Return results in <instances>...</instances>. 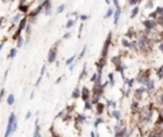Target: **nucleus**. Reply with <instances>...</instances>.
I'll return each instance as SVG.
<instances>
[{
  "label": "nucleus",
  "instance_id": "obj_1",
  "mask_svg": "<svg viewBox=\"0 0 163 137\" xmlns=\"http://www.w3.org/2000/svg\"><path fill=\"white\" fill-rule=\"evenodd\" d=\"M17 114H15L14 112L10 113L9 118H8V123H7V130H5V133H4V137H10L13 135V124L14 122L17 121Z\"/></svg>",
  "mask_w": 163,
  "mask_h": 137
},
{
  "label": "nucleus",
  "instance_id": "obj_2",
  "mask_svg": "<svg viewBox=\"0 0 163 137\" xmlns=\"http://www.w3.org/2000/svg\"><path fill=\"white\" fill-rule=\"evenodd\" d=\"M61 43V39H59L55 45H54L50 51H48V54H47V62L48 64H54V62L56 61V57H57V47Z\"/></svg>",
  "mask_w": 163,
  "mask_h": 137
},
{
  "label": "nucleus",
  "instance_id": "obj_3",
  "mask_svg": "<svg viewBox=\"0 0 163 137\" xmlns=\"http://www.w3.org/2000/svg\"><path fill=\"white\" fill-rule=\"evenodd\" d=\"M32 4H35V1H24V0H22V1L18 3V13L20 14H24V15H28L29 12H31V7Z\"/></svg>",
  "mask_w": 163,
  "mask_h": 137
},
{
  "label": "nucleus",
  "instance_id": "obj_4",
  "mask_svg": "<svg viewBox=\"0 0 163 137\" xmlns=\"http://www.w3.org/2000/svg\"><path fill=\"white\" fill-rule=\"evenodd\" d=\"M111 42H112V32H108L107 38H106L105 43H103V47H102V52H101V57H103V59H107V55H108V50H110Z\"/></svg>",
  "mask_w": 163,
  "mask_h": 137
},
{
  "label": "nucleus",
  "instance_id": "obj_5",
  "mask_svg": "<svg viewBox=\"0 0 163 137\" xmlns=\"http://www.w3.org/2000/svg\"><path fill=\"white\" fill-rule=\"evenodd\" d=\"M85 122H87V115H85V114H82V113H78V114L74 117V121H73L74 127L77 128V130H80V127H82V126H83Z\"/></svg>",
  "mask_w": 163,
  "mask_h": 137
},
{
  "label": "nucleus",
  "instance_id": "obj_6",
  "mask_svg": "<svg viewBox=\"0 0 163 137\" xmlns=\"http://www.w3.org/2000/svg\"><path fill=\"white\" fill-rule=\"evenodd\" d=\"M42 3V7H43V14L46 17H51L52 15V1H48V0H43Z\"/></svg>",
  "mask_w": 163,
  "mask_h": 137
},
{
  "label": "nucleus",
  "instance_id": "obj_7",
  "mask_svg": "<svg viewBox=\"0 0 163 137\" xmlns=\"http://www.w3.org/2000/svg\"><path fill=\"white\" fill-rule=\"evenodd\" d=\"M41 13H43V7H42V3H38V5H37L35 9H32L31 12H29V14L27 15V17H28L29 19H32V18H37Z\"/></svg>",
  "mask_w": 163,
  "mask_h": 137
},
{
  "label": "nucleus",
  "instance_id": "obj_8",
  "mask_svg": "<svg viewBox=\"0 0 163 137\" xmlns=\"http://www.w3.org/2000/svg\"><path fill=\"white\" fill-rule=\"evenodd\" d=\"M91 98H92V90L88 86H82V97H80V99L85 103V102L91 101Z\"/></svg>",
  "mask_w": 163,
  "mask_h": 137
},
{
  "label": "nucleus",
  "instance_id": "obj_9",
  "mask_svg": "<svg viewBox=\"0 0 163 137\" xmlns=\"http://www.w3.org/2000/svg\"><path fill=\"white\" fill-rule=\"evenodd\" d=\"M137 43H138V47L140 50H146V48H148L149 39H148V37H146V36H140L138 38V41H137Z\"/></svg>",
  "mask_w": 163,
  "mask_h": 137
},
{
  "label": "nucleus",
  "instance_id": "obj_10",
  "mask_svg": "<svg viewBox=\"0 0 163 137\" xmlns=\"http://www.w3.org/2000/svg\"><path fill=\"white\" fill-rule=\"evenodd\" d=\"M72 99H74V101H77V99H80V97H82V89L79 88V84L77 86L74 88V90L72 92Z\"/></svg>",
  "mask_w": 163,
  "mask_h": 137
},
{
  "label": "nucleus",
  "instance_id": "obj_11",
  "mask_svg": "<svg viewBox=\"0 0 163 137\" xmlns=\"http://www.w3.org/2000/svg\"><path fill=\"white\" fill-rule=\"evenodd\" d=\"M157 20H153V19H148V20H145L144 22V25H145V29H148V31H152V29H154L157 27Z\"/></svg>",
  "mask_w": 163,
  "mask_h": 137
},
{
  "label": "nucleus",
  "instance_id": "obj_12",
  "mask_svg": "<svg viewBox=\"0 0 163 137\" xmlns=\"http://www.w3.org/2000/svg\"><path fill=\"white\" fill-rule=\"evenodd\" d=\"M41 126H40V119L37 118L35 121V132H33V136L32 137H41Z\"/></svg>",
  "mask_w": 163,
  "mask_h": 137
},
{
  "label": "nucleus",
  "instance_id": "obj_13",
  "mask_svg": "<svg viewBox=\"0 0 163 137\" xmlns=\"http://www.w3.org/2000/svg\"><path fill=\"white\" fill-rule=\"evenodd\" d=\"M105 109H106V104H103L102 102L98 103L96 105V114L98 115V117H101V115L103 114V112H105Z\"/></svg>",
  "mask_w": 163,
  "mask_h": 137
},
{
  "label": "nucleus",
  "instance_id": "obj_14",
  "mask_svg": "<svg viewBox=\"0 0 163 137\" xmlns=\"http://www.w3.org/2000/svg\"><path fill=\"white\" fill-rule=\"evenodd\" d=\"M87 75H88V70H87V64L83 65V68H82V71L79 74V77H78V84L82 81V80H84V79L87 77Z\"/></svg>",
  "mask_w": 163,
  "mask_h": 137
},
{
  "label": "nucleus",
  "instance_id": "obj_15",
  "mask_svg": "<svg viewBox=\"0 0 163 137\" xmlns=\"http://www.w3.org/2000/svg\"><path fill=\"white\" fill-rule=\"evenodd\" d=\"M121 12H122V9H121L120 7H117V8L115 9V14H113V23H115V24L118 23V19H120Z\"/></svg>",
  "mask_w": 163,
  "mask_h": 137
},
{
  "label": "nucleus",
  "instance_id": "obj_16",
  "mask_svg": "<svg viewBox=\"0 0 163 137\" xmlns=\"http://www.w3.org/2000/svg\"><path fill=\"white\" fill-rule=\"evenodd\" d=\"M17 54H18V48H17V47H13V48H10L9 54H8V59H9V60L15 59V57H17Z\"/></svg>",
  "mask_w": 163,
  "mask_h": 137
},
{
  "label": "nucleus",
  "instance_id": "obj_17",
  "mask_svg": "<svg viewBox=\"0 0 163 137\" xmlns=\"http://www.w3.org/2000/svg\"><path fill=\"white\" fill-rule=\"evenodd\" d=\"M22 19H23V17H22V14H20V13H17V14H15L14 17L12 18V24H13V25L19 24Z\"/></svg>",
  "mask_w": 163,
  "mask_h": 137
},
{
  "label": "nucleus",
  "instance_id": "obj_18",
  "mask_svg": "<svg viewBox=\"0 0 163 137\" xmlns=\"http://www.w3.org/2000/svg\"><path fill=\"white\" fill-rule=\"evenodd\" d=\"M111 62H112L113 65H115V67H118V66H121V65H122V60H121V57H120V56H115V57H112Z\"/></svg>",
  "mask_w": 163,
  "mask_h": 137
},
{
  "label": "nucleus",
  "instance_id": "obj_19",
  "mask_svg": "<svg viewBox=\"0 0 163 137\" xmlns=\"http://www.w3.org/2000/svg\"><path fill=\"white\" fill-rule=\"evenodd\" d=\"M14 103H15V95L13 93H10L7 97V104L9 105V107H12V105H14Z\"/></svg>",
  "mask_w": 163,
  "mask_h": 137
},
{
  "label": "nucleus",
  "instance_id": "obj_20",
  "mask_svg": "<svg viewBox=\"0 0 163 137\" xmlns=\"http://www.w3.org/2000/svg\"><path fill=\"white\" fill-rule=\"evenodd\" d=\"M144 92H146V88H144V86L137 89V90H135V98H137V99H140V98H142V95L144 94Z\"/></svg>",
  "mask_w": 163,
  "mask_h": 137
},
{
  "label": "nucleus",
  "instance_id": "obj_21",
  "mask_svg": "<svg viewBox=\"0 0 163 137\" xmlns=\"http://www.w3.org/2000/svg\"><path fill=\"white\" fill-rule=\"evenodd\" d=\"M77 22H78V19H68L66 20V24H65V28H66V29H72Z\"/></svg>",
  "mask_w": 163,
  "mask_h": 137
},
{
  "label": "nucleus",
  "instance_id": "obj_22",
  "mask_svg": "<svg viewBox=\"0 0 163 137\" xmlns=\"http://www.w3.org/2000/svg\"><path fill=\"white\" fill-rule=\"evenodd\" d=\"M110 115H111L112 118L117 119V121H120V118H121V113H120V110H117V109H113L112 112L110 113Z\"/></svg>",
  "mask_w": 163,
  "mask_h": 137
},
{
  "label": "nucleus",
  "instance_id": "obj_23",
  "mask_svg": "<svg viewBox=\"0 0 163 137\" xmlns=\"http://www.w3.org/2000/svg\"><path fill=\"white\" fill-rule=\"evenodd\" d=\"M77 59H78V56H77V55H73L72 57H69V59H68L66 61H65V65H66V66H70V65H73L74 62L77 61Z\"/></svg>",
  "mask_w": 163,
  "mask_h": 137
},
{
  "label": "nucleus",
  "instance_id": "obj_24",
  "mask_svg": "<svg viewBox=\"0 0 163 137\" xmlns=\"http://www.w3.org/2000/svg\"><path fill=\"white\" fill-rule=\"evenodd\" d=\"M26 45V38H23V37H19V38L17 39V48H23Z\"/></svg>",
  "mask_w": 163,
  "mask_h": 137
},
{
  "label": "nucleus",
  "instance_id": "obj_25",
  "mask_svg": "<svg viewBox=\"0 0 163 137\" xmlns=\"http://www.w3.org/2000/svg\"><path fill=\"white\" fill-rule=\"evenodd\" d=\"M113 14H115V9L108 8L107 12H106V14H105V18H111V17H113Z\"/></svg>",
  "mask_w": 163,
  "mask_h": 137
},
{
  "label": "nucleus",
  "instance_id": "obj_26",
  "mask_svg": "<svg viewBox=\"0 0 163 137\" xmlns=\"http://www.w3.org/2000/svg\"><path fill=\"white\" fill-rule=\"evenodd\" d=\"M108 84H110L111 86L115 85V76H113V72L108 74Z\"/></svg>",
  "mask_w": 163,
  "mask_h": 137
},
{
  "label": "nucleus",
  "instance_id": "obj_27",
  "mask_svg": "<svg viewBox=\"0 0 163 137\" xmlns=\"http://www.w3.org/2000/svg\"><path fill=\"white\" fill-rule=\"evenodd\" d=\"M103 122H105V121H103V118H102V117H97V118H96V121L93 122L94 128H97V127H98V126H100L101 123H103Z\"/></svg>",
  "mask_w": 163,
  "mask_h": 137
},
{
  "label": "nucleus",
  "instance_id": "obj_28",
  "mask_svg": "<svg viewBox=\"0 0 163 137\" xmlns=\"http://www.w3.org/2000/svg\"><path fill=\"white\" fill-rule=\"evenodd\" d=\"M106 107H111L113 109H116V102L111 101V99H107V101H106Z\"/></svg>",
  "mask_w": 163,
  "mask_h": 137
},
{
  "label": "nucleus",
  "instance_id": "obj_29",
  "mask_svg": "<svg viewBox=\"0 0 163 137\" xmlns=\"http://www.w3.org/2000/svg\"><path fill=\"white\" fill-rule=\"evenodd\" d=\"M93 107H94V105L92 104L91 101H88V102L84 103V110H92V109H93Z\"/></svg>",
  "mask_w": 163,
  "mask_h": 137
},
{
  "label": "nucleus",
  "instance_id": "obj_30",
  "mask_svg": "<svg viewBox=\"0 0 163 137\" xmlns=\"http://www.w3.org/2000/svg\"><path fill=\"white\" fill-rule=\"evenodd\" d=\"M138 108H139V104H138V101H135V102H133V104H131V112L135 114L138 112Z\"/></svg>",
  "mask_w": 163,
  "mask_h": 137
},
{
  "label": "nucleus",
  "instance_id": "obj_31",
  "mask_svg": "<svg viewBox=\"0 0 163 137\" xmlns=\"http://www.w3.org/2000/svg\"><path fill=\"white\" fill-rule=\"evenodd\" d=\"M154 89V83L153 80H149V83L146 84V92H152Z\"/></svg>",
  "mask_w": 163,
  "mask_h": 137
},
{
  "label": "nucleus",
  "instance_id": "obj_32",
  "mask_svg": "<svg viewBox=\"0 0 163 137\" xmlns=\"http://www.w3.org/2000/svg\"><path fill=\"white\" fill-rule=\"evenodd\" d=\"M85 52H87V46H83V48H82V51L79 52V55H78V59H79V60L83 59L84 55H85Z\"/></svg>",
  "mask_w": 163,
  "mask_h": 137
},
{
  "label": "nucleus",
  "instance_id": "obj_33",
  "mask_svg": "<svg viewBox=\"0 0 163 137\" xmlns=\"http://www.w3.org/2000/svg\"><path fill=\"white\" fill-rule=\"evenodd\" d=\"M65 8H66V4H61V5H59L57 9H56V14H60V13H63L64 10H65Z\"/></svg>",
  "mask_w": 163,
  "mask_h": 137
},
{
  "label": "nucleus",
  "instance_id": "obj_34",
  "mask_svg": "<svg viewBox=\"0 0 163 137\" xmlns=\"http://www.w3.org/2000/svg\"><path fill=\"white\" fill-rule=\"evenodd\" d=\"M24 32H26V36H27V38H28V37L31 36V33H32V25L28 23V25H27V27H26V31H24Z\"/></svg>",
  "mask_w": 163,
  "mask_h": 137
},
{
  "label": "nucleus",
  "instance_id": "obj_35",
  "mask_svg": "<svg viewBox=\"0 0 163 137\" xmlns=\"http://www.w3.org/2000/svg\"><path fill=\"white\" fill-rule=\"evenodd\" d=\"M79 19L82 20V23H83V22H85V20L89 19V15H88V14H80V15H79Z\"/></svg>",
  "mask_w": 163,
  "mask_h": 137
},
{
  "label": "nucleus",
  "instance_id": "obj_36",
  "mask_svg": "<svg viewBox=\"0 0 163 137\" xmlns=\"http://www.w3.org/2000/svg\"><path fill=\"white\" fill-rule=\"evenodd\" d=\"M97 79H98V74L94 72V74H92V76H91V80H89V81L94 84V83L97 81Z\"/></svg>",
  "mask_w": 163,
  "mask_h": 137
},
{
  "label": "nucleus",
  "instance_id": "obj_37",
  "mask_svg": "<svg viewBox=\"0 0 163 137\" xmlns=\"http://www.w3.org/2000/svg\"><path fill=\"white\" fill-rule=\"evenodd\" d=\"M138 13H139V8H138V7H135V8H133V10H131V14H130V17L134 18V17H135V15H137Z\"/></svg>",
  "mask_w": 163,
  "mask_h": 137
},
{
  "label": "nucleus",
  "instance_id": "obj_38",
  "mask_svg": "<svg viewBox=\"0 0 163 137\" xmlns=\"http://www.w3.org/2000/svg\"><path fill=\"white\" fill-rule=\"evenodd\" d=\"M121 45H122L124 47H126V48H129V47H130V42H129L126 38H124V39H121Z\"/></svg>",
  "mask_w": 163,
  "mask_h": 137
},
{
  "label": "nucleus",
  "instance_id": "obj_39",
  "mask_svg": "<svg viewBox=\"0 0 163 137\" xmlns=\"http://www.w3.org/2000/svg\"><path fill=\"white\" fill-rule=\"evenodd\" d=\"M72 36H73V33L70 32V31H68V32L63 36V38H61V39H69V38H72Z\"/></svg>",
  "mask_w": 163,
  "mask_h": 137
},
{
  "label": "nucleus",
  "instance_id": "obj_40",
  "mask_svg": "<svg viewBox=\"0 0 163 137\" xmlns=\"http://www.w3.org/2000/svg\"><path fill=\"white\" fill-rule=\"evenodd\" d=\"M133 36H134V31H133V28H130L128 31V33H126V37H129V38H133Z\"/></svg>",
  "mask_w": 163,
  "mask_h": 137
},
{
  "label": "nucleus",
  "instance_id": "obj_41",
  "mask_svg": "<svg viewBox=\"0 0 163 137\" xmlns=\"http://www.w3.org/2000/svg\"><path fill=\"white\" fill-rule=\"evenodd\" d=\"M46 74V65H42V67H41V72H40V76H42L43 77V75Z\"/></svg>",
  "mask_w": 163,
  "mask_h": 137
},
{
  "label": "nucleus",
  "instance_id": "obj_42",
  "mask_svg": "<svg viewBox=\"0 0 163 137\" xmlns=\"http://www.w3.org/2000/svg\"><path fill=\"white\" fill-rule=\"evenodd\" d=\"M5 92H7V90H5L4 88L2 89V90H0V102H2L3 99H4V97H5Z\"/></svg>",
  "mask_w": 163,
  "mask_h": 137
},
{
  "label": "nucleus",
  "instance_id": "obj_43",
  "mask_svg": "<svg viewBox=\"0 0 163 137\" xmlns=\"http://www.w3.org/2000/svg\"><path fill=\"white\" fill-rule=\"evenodd\" d=\"M24 118H26V121H28V119H31V118H32V112H31V110H28V112L26 113Z\"/></svg>",
  "mask_w": 163,
  "mask_h": 137
},
{
  "label": "nucleus",
  "instance_id": "obj_44",
  "mask_svg": "<svg viewBox=\"0 0 163 137\" xmlns=\"http://www.w3.org/2000/svg\"><path fill=\"white\" fill-rule=\"evenodd\" d=\"M42 76H38V79L36 80V83H35V86H40V84H41V81H42Z\"/></svg>",
  "mask_w": 163,
  "mask_h": 137
},
{
  "label": "nucleus",
  "instance_id": "obj_45",
  "mask_svg": "<svg viewBox=\"0 0 163 137\" xmlns=\"http://www.w3.org/2000/svg\"><path fill=\"white\" fill-rule=\"evenodd\" d=\"M155 13H157V15H159V17H162L163 15V8H158L155 10Z\"/></svg>",
  "mask_w": 163,
  "mask_h": 137
},
{
  "label": "nucleus",
  "instance_id": "obj_46",
  "mask_svg": "<svg viewBox=\"0 0 163 137\" xmlns=\"http://www.w3.org/2000/svg\"><path fill=\"white\" fill-rule=\"evenodd\" d=\"M75 67H77V61H75V62H74V64H73V65H70V66H69V71H72V72H73Z\"/></svg>",
  "mask_w": 163,
  "mask_h": 137
},
{
  "label": "nucleus",
  "instance_id": "obj_47",
  "mask_svg": "<svg viewBox=\"0 0 163 137\" xmlns=\"http://www.w3.org/2000/svg\"><path fill=\"white\" fill-rule=\"evenodd\" d=\"M18 130V119L17 121H15V122H14V124H13V133L15 132V131H17Z\"/></svg>",
  "mask_w": 163,
  "mask_h": 137
},
{
  "label": "nucleus",
  "instance_id": "obj_48",
  "mask_svg": "<svg viewBox=\"0 0 163 137\" xmlns=\"http://www.w3.org/2000/svg\"><path fill=\"white\" fill-rule=\"evenodd\" d=\"M157 23L161 24L162 27H163V15H162V17H158V18H157Z\"/></svg>",
  "mask_w": 163,
  "mask_h": 137
},
{
  "label": "nucleus",
  "instance_id": "obj_49",
  "mask_svg": "<svg viewBox=\"0 0 163 137\" xmlns=\"http://www.w3.org/2000/svg\"><path fill=\"white\" fill-rule=\"evenodd\" d=\"M36 22H37V18H32V19H29V18H28V23H29L31 25H32V24H35Z\"/></svg>",
  "mask_w": 163,
  "mask_h": 137
},
{
  "label": "nucleus",
  "instance_id": "obj_50",
  "mask_svg": "<svg viewBox=\"0 0 163 137\" xmlns=\"http://www.w3.org/2000/svg\"><path fill=\"white\" fill-rule=\"evenodd\" d=\"M64 77H65L64 75H61L60 77H57V79H56V81H55V84H60V83L63 81V79H64Z\"/></svg>",
  "mask_w": 163,
  "mask_h": 137
},
{
  "label": "nucleus",
  "instance_id": "obj_51",
  "mask_svg": "<svg viewBox=\"0 0 163 137\" xmlns=\"http://www.w3.org/2000/svg\"><path fill=\"white\" fill-rule=\"evenodd\" d=\"M82 32H83V23H80V27H79V33H78L79 38H80V36H82Z\"/></svg>",
  "mask_w": 163,
  "mask_h": 137
},
{
  "label": "nucleus",
  "instance_id": "obj_52",
  "mask_svg": "<svg viewBox=\"0 0 163 137\" xmlns=\"http://www.w3.org/2000/svg\"><path fill=\"white\" fill-rule=\"evenodd\" d=\"M137 4H139V1H137V0H130L129 1V5H137Z\"/></svg>",
  "mask_w": 163,
  "mask_h": 137
},
{
  "label": "nucleus",
  "instance_id": "obj_53",
  "mask_svg": "<svg viewBox=\"0 0 163 137\" xmlns=\"http://www.w3.org/2000/svg\"><path fill=\"white\" fill-rule=\"evenodd\" d=\"M89 136H91V137H97V135H96L94 131H91V132H89Z\"/></svg>",
  "mask_w": 163,
  "mask_h": 137
},
{
  "label": "nucleus",
  "instance_id": "obj_54",
  "mask_svg": "<svg viewBox=\"0 0 163 137\" xmlns=\"http://www.w3.org/2000/svg\"><path fill=\"white\" fill-rule=\"evenodd\" d=\"M4 20H5V18H4V17H0V27H2V25H3Z\"/></svg>",
  "mask_w": 163,
  "mask_h": 137
},
{
  "label": "nucleus",
  "instance_id": "obj_55",
  "mask_svg": "<svg viewBox=\"0 0 163 137\" xmlns=\"http://www.w3.org/2000/svg\"><path fill=\"white\" fill-rule=\"evenodd\" d=\"M4 45H5V39L2 42V43H0V52H2V50H3V47H4Z\"/></svg>",
  "mask_w": 163,
  "mask_h": 137
},
{
  "label": "nucleus",
  "instance_id": "obj_56",
  "mask_svg": "<svg viewBox=\"0 0 163 137\" xmlns=\"http://www.w3.org/2000/svg\"><path fill=\"white\" fill-rule=\"evenodd\" d=\"M152 7H153V3H152V1L146 3V8H152Z\"/></svg>",
  "mask_w": 163,
  "mask_h": 137
},
{
  "label": "nucleus",
  "instance_id": "obj_57",
  "mask_svg": "<svg viewBox=\"0 0 163 137\" xmlns=\"http://www.w3.org/2000/svg\"><path fill=\"white\" fill-rule=\"evenodd\" d=\"M149 17H150V18H157V13H152Z\"/></svg>",
  "mask_w": 163,
  "mask_h": 137
},
{
  "label": "nucleus",
  "instance_id": "obj_58",
  "mask_svg": "<svg viewBox=\"0 0 163 137\" xmlns=\"http://www.w3.org/2000/svg\"><path fill=\"white\" fill-rule=\"evenodd\" d=\"M33 98H35V92H32V93H31V95H29V99L32 101V99H33Z\"/></svg>",
  "mask_w": 163,
  "mask_h": 137
},
{
  "label": "nucleus",
  "instance_id": "obj_59",
  "mask_svg": "<svg viewBox=\"0 0 163 137\" xmlns=\"http://www.w3.org/2000/svg\"><path fill=\"white\" fill-rule=\"evenodd\" d=\"M159 48H161V51H162V52H163V42H162V43H161V45H159Z\"/></svg>",
  "mask_w": 163,
  "mask_h": 137
},
{
  "label": "nucleus",
  "instance_id": "obj_60",
  "mask_svg": "<svg viewBox=\"0 0 163 137\" xmlns=\"http://www.w3.org/2000/svg\"><path fill=\"white\" fill-rule=\"evenodd\" d=\"M159 102H161V104L163 105V94H162V97H161V99H159Z\"/></svg>",
  "mask_w": 163,
  "mask_h": 137
}]
</instances>
